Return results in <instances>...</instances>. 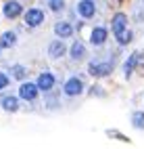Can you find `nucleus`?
<instances>
[{"label":"nucleus","instance_id":"nucleus-1","mask_svg":"<svg viewBox=\"0 0 144 149\" xmlns=\"http://www.w3.org/2000/svg\"><path fill=\"white\" fill-rule=\"evenodd\" d=\"M42 21H44V13L40 11V8H29V11L25 13V23L29 25V27L40 25Z\"/></svg>","mask_w":144,"mask_h":149},{"label":"nucleus","instance_id":"nucleus-2","mask_svg":"<svg viewBox=\"0 0 144 149\" xmlns=\"http://www.w3.org/2000/svg\"><path fill=\"white\" fill-rule=\"evenodd\" d=\"M84 91V84L80 78H71V80H67L65 84V95H69V97H75V95H80Z\"/></svg>","mask_w":144,"mask_h":149},{"label":"nucleus","instance_id":"nucleus-3","mask_svg":"<svg viewBox=\"0 0 144 149\" xmlns=\"http://www.w3.org/2000/svg\"><path fill=\"white\" fill-rule=\"evenodd\" d=\"M19 95H21L25 101H32V99H36V95H38V86L25 82V84H21V88H19Z\"/></svg>","mask_w":144,"mask_h":149},{"label":"nucleus","instance_id":"nucleus-4","mask_svg":"<svg viewBox=\"0 0 144 149\" xmlns=\"http://www.w3.org/2000/svg\"><path fill=\"white\" fill-rule=\"evenodd\" d=\"M111 69H113V63H92V65H90V74L100 78V76L111 74Z\"/></svg>","mask_w":144,"mask_h":149},{"label":"nucleus","instance_id":"nucleus-5","mask_svg":"<svg viewBox=\"0 0 144 149\" xmlns=\"http://www.w3.org/2000/svg\"><path fill=\"white\" fill-rule=\"evenodd\" d=\"M52 84H54V76L52 74H48V72H44L40 78H38V91H50L52 88Z\"/></svg>","mask_w":144,"mask_h":149},{"label":"nucleus","instance_id":"nucleus-6","mask_svg":"<svg viewBox=\"0 0 144 149\" xmlns=\"http://www.w3.org/2000/svg\"><path fill=\"white\" fill-rule=\"evenodd\" d=\"M77 11H80L82 17H92L94 11H96V6H94L92 0H82V2H77Z\"/></svg>","mask_w":144,"mask_h":149},{"label":"nucleus","instance_id":"nucleus-7","mask_svg":"<svg viewBox=\"0 0 144 149\" xmlns=\"http://www.w3.org/2000/svg\"><path fill=\"white\" fill-rule=\"evenodd\" d=\"M21 11H23V8H21V4H19V2H15V0H8V2L4 4V15L6 17H19V15H21Z\"/></svg>","mask_w":144,"mask_h":149},{"label":"nucleus","instance_id":"nucleus-8","mask_svg":"<svg viewBox=\"0 0 144 149\" xmlns=\"http://www.w3.org/2000/svg\"><path fill=\"white\" fill-rule=\"evenodd\" d=\"M125 27H128V17L123 15V13H117V15L113 17V32L119 34V32H123Z\"/></svg>","mask_w":144,"mask_h":149},{"label":"nucleus","instance_id":"nucleus-9","mask_svg":"<svg viewBox=\"0 0 144 149\" xmlns=\"http://www.w3.org/2000/svg\"><path fill=\"white\" fill-rule=\"evenodd\" d=\"M90 40H92V44L100 46L104 40H107V29H104V27H96V29H92V36H90Z\"/></svg>","mask_w":144,"mask_h":149},{"label":"nucleus","instance_id":"nucleus-10","mask_svg":"<svg viewBox=\"0 0 144 149\" xmlns=\"http://www.w3.org/2000/svg\"><path fill=\"white\" fill-rule=\"evenodd\" d=\"M48 55L54 57V59L63 57V55H65V44H63L61 40H54V42L50 44V48H48Z\"/></svg>","mask_w":144,"mask_h":149},{"label":"nucleus","instance_id":"nucleus-11","mask_svg":"<svg viewBox=\"0 0 144 149\" xmlns=\"http://www.w3.org/2000/svg\"><path fill=\"white\" fill-rule=\"evenodd\" d=\"M54 32H56V36H61V38H67V36H71V34H73V27H71L69 23L61 21V23H56V25H54Z\"/></svg>","mask_w":144,"mask_h":149},{"label":"nucleus","instance_id":"nucleus-12","mask_svg":"<svg viewBox=\"0 0 144 149\" xmlns=\"http://www.w3.org/2000/svg\"><path fill=\"white\" fill-rule=\"evenodd\" d=\"M84 55H86V46H84V42H73V46H71V57L77 61V59H84Z\"/></svg>","mask_w":144,"mask_h":149},{"label":"nucleus","instance_id":"nucleus-13","mask_svg":"<svg viewBox=\"0 0 144 149\" xmlns=\"http://www.w3.org/2000/svg\"><path fill=\"white\" fill-rule=\"evenodd\" d=\"M15 42H17V36H15L13 32H4V34H2V38H0V46H2V48L13 46Z\"/></svg>","mask_w":144,"mask_h":149},{"label":"nucleus","instance_id":"nucleus-14","mask_svg":"<svg viewBox=\"0 0 144 149\" xmlns=\"http://www.w3.org/2000/svg\"><path fill=\"white\" fill-rule=\"evenodd\" d=\"M140 61H142V55H140V53H134V55H132V59L125 63V67H123V69H125V76H128V78L132 76V69H134V65H136V63H140Z\"/></svg>","mask_w":144,"mask_h":149},{"label":"nucleus","instance_id":"nucleus-15","mask_svg":"<svg viewBox=\"0 0 144 149\" xmlns=\"http://www.w3.org/2000/svg\"><path fill=\"white\" fill-rule=\"evenodd\" d=\"M2 107L6 109V111H15V109L19 107V101H17L15 97H4L2 99Z\"/></svg>","mask_w":144,"mask_h":149},{"label":"nucleus","instance_id":"nucleus-16","mask_svg":"<svg viewBox=\"0 0 144 149\" xmlns=\"http://www.w3.org/2000/svg\"><path fill=\"white\" fill-rule=\"evenodd\" d=\"M115 36H117V40H119V44H130V42H132V32H130L128 27L123 29V32H119V34H115Z\"/></svg>","mask_w":144,"mask_h":149},{"label":"nucleus","instance_id":"nucleus-17","mask_svg":"<svg viewBox=\"0 0 144 149\" xmlns=\"http://www.w3.org/2000/svg\"><path fill=\"white\" fill-rule=\"evenodd\" d=\"M132 124L134 128H144V111H136L132 116Z\"/></svg>","mask_w":144,"mask_h":149},{"label":"nucleus","instance_id":"nucleus-18","mask_svg":"<svg viewBox=\"0 0 144 149\" xmlns=\"http://www.w3.org/2000/svg\"><path fill=\"white\" fill-rule=\"evenodd\" d=\"M13 74H15V78L23 80V78H25V69H23L21 65H15V67H13Z\"/></svg>","mask_w":144,"mask_h":149},{"label":"nucleus","instance_id":"nucleus-19","mask_svg":"<svg viewBox=\"0 0 144 149\" xmlns=\"http://www.w3.org/2000/svg\"><path fill=\"white\" fill-rule=\"evenodd\" d=\"M63 4H65V0H50V8L52 11H61Z\"/></svg>","mask_w":144,"mask_h":149},{"label":"nucleus","instance_id":"nucleus-20","mask_svg":"<svg viewBox=\"0 0 144 149\" xmlns=\"http://www.w3.org/2000/svg\"><path fill=\"white\" fill-rule=\"evenodd\" d=\"M6 84H8V78H6L4 74H0V91H2V88H6Z\"/></svg>","mask_w":144,"mask_h":149}]
</instances>
